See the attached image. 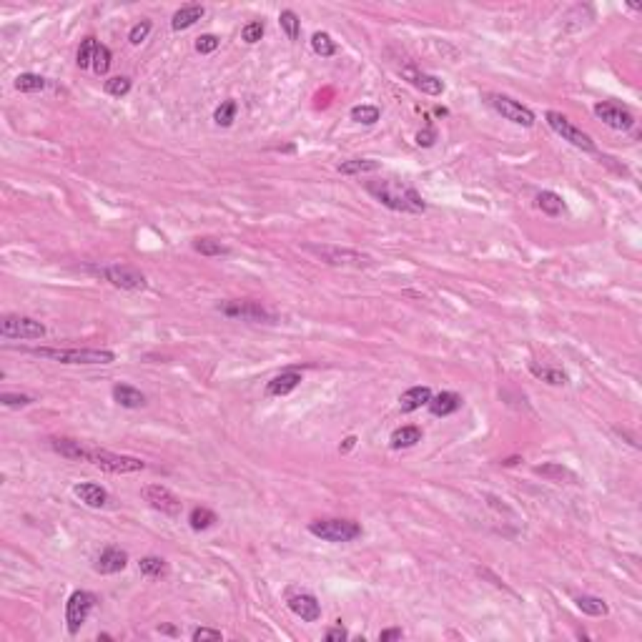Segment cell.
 Segmentation results:
<instances>
[{
    "mask_svg": "<svg viewBox=\"0 0 642 642\" xmlns=\"http://www.w3.org/2000/svg\"><path fill=\"white\" fill-rule=\"evenodd\" d=\"M367 194L386 206L389 211L396 213H419L427 211V201L422 199L414 186L404 184V181H396V178H382V181H369L367 184Z\"/></svg>",
    "mask_w": 642,
    "mask_h": 642,
    "instance_id": "1",
    "label": "cell"
},
{
    "mask_svg": "<svg viewBox=\"0 0 642 642\" xmlns=\"http://www.w3.org/2000/svg\"><path fill=\"white\" fill-rule=\"evenodd\" d=\"M40 359H51L58 364H73V367H96V364H113L115 354L108 349H56V346H33L23 349Z\"/></svg>",
    "mask_w": 642,
    "mask_h": 642,
    "instance_id": "2",
    "label": "cell"
},
{
    "mask_svg": "<svg viewBox=\"0 0 642 642\" xmlns=\"http://www.w3.org/2000/svg\"><path fill=\"white\" fill-rule=\"evenodd\" d=\"M304 251L314 253L327 266H341V269H372V266H377L374 256L356 251V248H341L332 246V244H304Z\"/></svg>",
    "mask_w": 642,
    "mask_h": 642,
    "instance_id": "3",
    "label": "cell"
},
{
    "mask_svg": "<svg viewBox=\"0 0 642 642\" xmlns=\"http://www.w3.org/2000/svg\"><path fill=\"white\" fill-rule=\"evenodd\" d=\"M83 462L98 467V470L111 472V474H133V472H144L146 462L138 457H128V454H115L108 449H98V447H88L83 452Z\"/></svg>",
    "mask_w": 642,
    "mask_h": 642,
    "instance_id": "4",
    "label": "cell"
},
{
    "mask_svg": "<svg viewBox=\"0 0 642 642\" xmlns=\"http://www.w3.org/2000/svg\"><path fill=\"white\" fill-rule=\"evenodd\" d=\"M309 532L314 537L324 539V542H354L356 537H361V524L354 520H344V517H324V520L309 522Z\"/></svg>",
    "mask_w": 642,
    "mask_h": 642,
    "instance_id": "5",
    "label": "cell"
},
{
    "mask_svg": "<svg viewBox=\"0 0 642 642\" xmlns=\"http://www.w3.org/2000/svg\"><path fill=\"white\" fill-rule=\"evenodd\" d=\"M545 120H547V126H550L557 136H562V141H567L569 146L585 151V153H595L597 151V146H595V141H592L590 133H585L582 128L574 126L572 120H569L565 113H560V111H547Z\"/></svg>",
    "mask_w": 642,
    "mask_h": 642,
    "instance_id": "6",
    "label": "cell"
},
{
    "mask_svg": "<svg viewBox=\"0 0 642 642\" xmlns=\"http://www.w3.org/2000/svg\"><path fill=\"white\" fill-rule=\"evenodd\" d=\"M218 311L229 319H241V321H251V324H276V314L269 311L264 304L251 301V298H234V301H221L216 306Z\"/></svg>",
    "mask_w": 642,
    "mask_h": 642,
    "instance_id": "7",
    "label": "cell"
},
{
    "mask_svg": "<svg viewBox=\"0 0 642 642\" xmlns=\"http://www.w3.org/2000/svg\"><path fill=\"white\" fill-rule=\"evenodd\" d=\"M484 98H487L489 108L497 111L502 118L510 120V123H515V126L532 128L534 120H537L527 106H522L520 101H515V98H510V96H502V93H487Z\"/></svg>",
    "mask_w": 642,
    "mask_h": 642,
    "instance_id": "8",
    "label": "cell"
},
{
    "mask_svg": "<svg viewBox=\"0 0 642 642\" xmlns=\"http://www.w3.org/2000/svg\"><path fill=\"white\" fill-rule=\"evenodd\" d=\"M98 597L88 590H75L65 602V630L68 635H78V630L86 625L88 615L96 608Z\"/></svg>",
    "mask_w": 642,
    "mask_h": 642,
    "instance_id": "9",
    "label": "cell"
},
{
    "mask_svg": "<svg viewBox=\"0 0 642 642\" xmlns=\"http://www.w3.org/2000/svg\"><path fill=\"white\" fill-rule=\"evenodd\" d=\"M98 276H103L111 287L123 289V291H144L146 289V276L141 274L133 266H120V264H111V266H96Z\"/></svg>",
    "mask_w": 642,
    "mask_h": 642,
    "instance_id": "10",
    "label": "cell"
},
{
    "mask_svg": "<svg viewBox=\"0 0 642 642\" xmlns=\"http://www.w3.org/2000/svg\"><path fill=\"white\" fill-rule=\"evenodd\" d=\"M0 334L6 339H43L46 336V327L40 321L30 319V316L8 314L0 319Z\"/></svg>",
    "mask_w": 642,
    "mask_h": 642,
    "instance_id": "11",
    "label": "cell"
},
{
    "mask_svg": "<svg viewBox=\"0 0 642 642\" xmlns=\"http://www.w3.org/2000/svg\"><path fill=\"white\" fill-rule=\"evenodd\" d=\"M141 497H144V502H149L151 510L160 512V515L181 517V499L163 484H146L141 489Z\"/></svg>",
    "mask_w": 642,
    "mask_h": 642,
    "instance_id": "12",
    "label": "cell"
},
{
    "mask_svg": "<svg viewBox=\"0 0 642 642\" xmlns=\"http://www.w3.org/2000/svg\"><path fill=\"white\" fill-rule=\"evenodd\" d=\"M595 115L605 123V126L615 128V131H630L635 126V115L630 108H625L622 103H615V101H600L595 103Z\"/></svg>",
    "mask_w": 642,
    "mask_h": 642,
    "instance_id": "13",
    "label": "cell"
},
{
    "mask_svg": "<svg viewBox=\"0 0 642 642\" xmlns=\"http://www.w3.org/2000/svg\"><path fill=\"white\" fill-rule=\"evenodd\" d=\"M399 73L407 83H412L414 88H419V91L427 93V96H441V93H444V83H441L436 75L419 70L417 65H404Z\"/></svg>",
    "mask_w": 642,
    "mask_h": 642,
    "instance_id": "14",
    "label": "cell"
},
{
    "mask_svg": "<svg viewBox=\"0 0 642 642\" xmlns=\"http://www.w3.org/2000/svg\"><path fill=\"white\" fill-rule=\"evenodd\" d=\"M126 565H128V552L120 550V547H115V545H111V547H106L101 555H98V560H96L93 567H96L98 574H115V572H123Z\"/></svg>",
    "mask_w": 642,
    "mask_h": 642,
    "instance_id": "15",
    "label": "cell"
},
{
    "mask_svg": "<svg viewBox=\"0 0 642 642\" xmlns=\"http://www.w3.org/2000/svg\"><path fill=\"white\" fill-rule=\"evenodd\" d=\"M289 610H291L296 617H301L304 622H316L321 617V605L314 595L309 592H298V595L289 597Z\"/></svg>",
    "mask_w": 642,
    "mask_h": 642,
    "instance_id": "16",
    "label": "cell"
},
{
    "mask_svg": "<svg viewBox=\"0 0 642 642\" xmlns=\"http://www.w3.org/2000/svg\"><path fill=\"white\" fill-rule=\"evenodd\" d=\"M73 494L86 507H93V510H101V507L108 505V492L96 482H78L73 487Z\"/></svg>",
    "mask_w": 642,
    "mask_h": 642,
    "instance_id": "17",
    "label": "cell"
},
{
    "mask_svg": "<svg viewBox=\"0 0 642 642\" xmlns=\"http://www.w3.org/2000/svg\"><path fill=\"white\" fill-rule=\"evenodd\" d=\"M298 384H301V374H298L296 369H287V372L276 374L274 379L266 382V396H287V394H291Z\"/></svg>",
    "mask_w": 642,
    "mask_h": 642,
    "instance_id": "18",
    "label": "cell"
},
{
    "mask_svg": "<svg viewBox=\"0 0 642 642\" xmlns=\"http://www.w3.org/2000/svg\"><path fill=\"white\" fill-rule=\"evenodd\" d=\"M111 394H113V401L118 404V407L123 409H141L146 404V394L141 389H136V386L131 384H113V389H111Z\"/></svg>",
    "mask_w": 642,
    "mask_h": 642,
    "instance_id": "19",
    "label": "cell"
},
{
    "mask_svg": "<svg viewBox=\"0 0 642 642\" xmlns=\"http://www.w3.org/2000/svg\"><path fill=\"white\" fill-rule=\"evenodd\" d=\"M427 407H429V412L434 417H449V414H454L462 407V396L457 391H439V394H432Z\"/></svg>",
    "mask_w": 642,
    "mask_h": 642,
    "instance_id": "20",
    "label": "cell"
},
{
    "mask_svg": "<svg viewBox=\"0 0 642 642\" xmlns=\"http://www.w3.org/2000/svg\"><path fill=\"white\" fill-rule=\"evenodd\" d=\"M206 15V8L199 6V3H189V6L178 8L176 13H173L171 18V28L173 30H186L191 28V25H196L201 20V18Z\"/></svg>",
    "mask_w": 642,
    "mask_h": 642,
    "instance_id": "21",
    "label": "cell"
},
{
    "mask_svg": "<svg viewBox=\"0 0 642 642\" xmlns=\"http://www.w3.org/2000/svg\"><path fill=\"white\" fill-rule=\"evenodd\" d=\"M432 399V389L429 386H412V389H407L404 394L399 396V409L404 414L409 412H417V409L427 407Z\"/></svg>",
    "mask_w": 642,
    "mask_h": 642,
    "instance_id": "22",
    "label": "cell"
},
{
    "mask_svg": "<svg viewBox=\"0 0 642 642\" xmlns=\"http://www.w3.org/2000/svg\"><path fill=\"white\" fill-rule=\"evenodd\" d=\"M51 447L56 454L65 459H73V462H83V452H86V444L78 439H68V436H53Z\"/></svg>",
    "mask_w": 642,
    "mask_h": 642,
    "instance_id": "23",
    "label": "cell"
},
{
    "mask_svg": "<svg viewBox=\"0 0 642 642\" xmlns=\"http://www.w3.org/2000/svg\"><path fill=\"white\" fill-rule=\"evenodd\" d=\"M537 208L545 216H550V218H557V216H562V213L567 211V203H565V199H562L560 194H555V191H539L537 194Z\"/></svg>",
    "mask_w": 642,
    "mask_h": 642,
    "instance_id": "24",
    "label": "cell"
},
{
    "mask_svg": "<svg viewBox=\"0 0 642 642\" xmlns=\"http://www.w3.org/2000/svg\"><path fill=\"white\" fill-rule=\"evenodd\" d=\"M534 474L545 477L550 482H569V484H579V477L574 474L567 467L557 465V462H547V465H537L534 467Z\"/></svg>",
    "mask_w": 642,
    "mask_h": 642,
    "instance_id": "25",
    "label": "cell"
},
{
    "mask_svg": "<svg viewBox=\"0 0 642 642\" xmlns=\"http://www.w3.org/2000/svg\"><path fill=\"white\" fill-rule=\"evenodd\" d=\"M529 372H532L537 379H542V382H545V384H550V386H565V384H569L567 372H562V369H557V367H547V364H542V367H539L537 361H532V364H529Z\"/></svg>",
    "mask_w": 642,
    "mask_h": 642,
    "instance_id": "26",
    "label": "cell"
},
{
    "mask_svg": "<svg viewBox=\"0 0 642 642\" xmlns=\"http://www.w3.org/2000/svg\"><path fill=\"white\" fill-rule=\"evenodd\" d=\"M422 441V429L414 424H407V427H399V429L391 432V449H409L414 447V444H419Z\"/></svg>",
    "mask_w": 642,
    "mask_h": 642,
    "instance_id": "27",
    "label": "cell"
},
{
    "mask_svg": "<svg viewBox=\"0 0 642 642\" xmlns=\"http://www.w3.org/2000/svg\"><path fill=\"white\" fill-rule=\"evenodd\" d=\"M574 605H577L579 612L590 615V617H605V615L610 612L608 602L595 595H577L574 597Z\"/></svg>",
    "mask_w": 642,
    "mask_h": 642,
    "instance_id": "28",
    "label": "cell"
},
{
    "mask_svg": "<svg viewBox=\"0 0 642 642\" xmlns=\"http://www.w3.org/2000/svg\"><path fill=\"white\" fill-rule=\"evenodd\" d=\"M194 251L201 253V256H229L231 248L226 244H221L218 239H211V236H201V239H194Z\"/></svg>",
    "mask_w": 642,
    "mask_h": 642,
    "instance_id": "29",
    "label": "cell"
},
{
    "mask_svg": "<svg viewBox=\"0 0 642 642\" xmlns=\"http://www.w3.org/2000/svg\"><path fill=\"white\" fill-rule=\"evenodd\" d=\"M216 522H218L216 512L208 510V507H194V510L189 512V524L194 532H206V529H211Z\"/></svg>",
    "mask_w": 642,
    "mask_h": 642,
    "instance_id": "30",
    "label": "cell"
},
{
    "mask_svg": "<svg viewBox=\"0 0 642 642\" xmlns=\"http://www.w3.org/2000/svg\"><path fill=\"white\" fill-rule=\"evenodd\" d=\"M138 569H141V574H144V577L158 579V577H166V574H168V562L163 560V557L149 555V557H141V562H138Z\"/></svg>",
    "mask_w": 642,
    "mask_h": 642,
    "instance_id": "31",
    "label": "cell"
},
{
    "mask_svg": "<svg viewBox=\"0 0 642 642\" xmlns=\"http://www.w3.org/2000/svg\"><path fill=\"white\" fill-rule=\"evenodd\" d=\"M372 171H379V163L372 158H349L339 163V173H344V176H361V173Z\"/></svg>",
    "mask_w": 642,
    "mask_h": 642,
    "instance_id": "32",
    "label": "cell"
},
{
    "mask_svg": "<svg viewBox=\"0 0 642 642\" xmlns=\"http://www.w3.org/2000/svg\"><path fill=\"white\" fill-rule=\"evenodd\" d=\"M311 48H314V53L316 56H321V58H332V56H336L339 53L336 40H334L329 33H314L311 35Z\"/></svg>",
    "mask_w": 642,
    "mask_h": 642,
    "instance_id": "33",
    "label": "cell"
},
{
    "mask_svg": "<svg viewBox=\"0 0 642 642\" xmlns=\"http://www.w3.org/2000/svg\"><path fill=\"white\" fill-rule=\"evenodd\" d=\"M48 86V80L38 73H20L15 78V91L20 93H40Z\"/></svg>",
    "mask_w": 642,
    "mask_h": 642,
    "instance_id": "34",
    "label": "cell"
},
{
    "mask_svg": "<svg viewBox=\"0 0 642 642\" xmlns=\"http://www.w3.org/2000/svg\"><path fill=\"white\" fill-rule=\"evenodd\" d=\"M236 113H239V103H236L234 98H229V101H224V103L213 111V123L221 128H229L236 120Z\"/></svg>",
    "mask_w": 642,
    "mask_h": 642,
    "instance_id": "35",
    "label": "cell"
},
{
    "mask_svg": "<svg viewBox=\"0 0 642 642\" xmlns=\"http://www.w3.org/2000/svg\"><path fill=\"white\" fill-rule=\"evenodd\" d=\"M351 120L354 123H364V126H374L379 118H382V111L377 108V106H369V103H361V106H354V108L349 111Z\"/></svg>",
    "mask_w": 642,
    "mask_h": 642,
    "instance_id": "36",
    "label": "cell"
},
{
    "mask_svg": "<svg viewBox=\"0 0 642 642\" xmlns=\"http://www.w3.org/2000/svg\"><path fill=\"white\" fill-rule=\"evenodd\" d=\"M96 51H98V40L93 38V35H88V38L80 43L78 53H75V63H78V68H93Z\"/></svg>",
    "mask_w": 642,
    "mask_h": 642,
    "instance_id": "37",
    "label": "cell"
},
{
    "mask_svg": "<svg viewBox=\"0 0 642 642\" xmlns=\"http://www.w3.org/2000/svg\"><path fill=\"white\" fill-rule=\"evenodd\" d=\"M279 25H281V30L287 33V38L296 43L298 35H301V20H298L296 13H294V11H281L279 13Z\"/></svg>",
    "mask_w": 642,
    "mask_h": 642,
    "instance_id": "38",
    "label": "cell"
},
{
    "mask_svg": "<svg viewBox=\"0 0 642 642\" xmlns=\"http://www.w3.org/2000/svg\"><path fill=\"white\" fill-rule=\"evenodd\" d=\"M106 93L113 98H123L131 93V78H126V75H113V78H108L103 83Z\"/></svg>",
    "mask_w": 642,
    "mask_h": 642,
    "instance_id": "39",
    "label": "cell"
},
{
    "mask_svg": "<svg viewBox=\"0 0 642 642\" xmlns=\"http://www.w3.org/2000/svg\"><path fill=\"white\" fill-rule=\"evenodd\" d=\"M264 33H266L264 20H251V23H246L241 28V40L248 43V46H253V43H258V40L264 38Z\"/></svg>",
    "mask_w": 642,
    "mask_h": 642,
    "instance_id": "40",
    "label": "cell"
},
{
    "mask_svg": "<svg viewBox=\"0 0 642 642\" xmlns=\"http://www.w3.org/2000/svg\"><path fill=\"white\" fill-rule=\"evenodd\" d=\"M111 48L103 46V43H98V51H96V58H93V73L96 75H106L111 70Z\"/></svg>",
    "mask_w": 642,
    "mask_h": 642,
    "instance_id": "41",
    "label": "cell"
},
{
    "mask_svg": "<svg viewBox=\"0 0 642 642\" xmlns=\"http://www.w3.org/2000/svg\"><path fill=\"white\" fill-rule=\"evenodd\" d=\"M151 28H153V23H151L149 18H144L141 23H136L131 30H128V43H131V46H141V43L151 35Z\"/></svg>",
    "mask_w": 642,
    "mask_h": 642,
    "instance_id": "42",
    "label": "cell"
},
{
    "mask_svg": "<svg viewBox=\"0 0 642 642\" xmlns=\"http://www.w3.org/2000/svg\"><path fill=\"white\" fill-rule=\"evenodd\" d=\"M0 404L8 409H18V407H28V404H33V396L28 394H11V391H3L0 394Z\"/></svg>",
    "mask_w": 642,
    "mask_h": 642,
    "instance_id": "43",
    "label": "cell"
},
{
    "mask_svg": "<svg viewBox=\"0 0 642 642\" xmlns=\"http://www.w3.org/2000/svg\"><path fill=\"white\" fill-rule=\"evenodd\" d=\"M218 43H221V40H218L216 35H213V33H206V35H201V38H196V51H199L201 56H208V53L216 51Z\"/></svg>",
    "mask_w": 642,
    "mask_h": 642,
    "instance_id": "44",
    "label": "cell"
},
{
    "mask_svg": "<svg viewBox=\"0 0 642 642\" xmlns=\"http://www.w3.org/2000/svg\"><path fill=\"white\" fill-rule=\"evenodd\" d=\"M191 640L194 642H203V640H224V635L218 630H208V627H199V630L191 632Z\"/></svg>",
    "mask_w": 642,
    "mask_h": 642,
    "instance_id": "45",
    "label": "cell"
},
{
    "mask_svg": "<svg viewBox=\"0 0 642 642\" xmlns=\"http://www.w3.org/2000/svg\"><path fill=\"white\" fill-rule=\"evenodd\" d=\"M436 141V131L432 126H427L424 131L417 133V146H422V149H432Z\"/></svg>",
    "mask_w": 642,
    "mask_h": 642,
    "instance_id": "46",
    "label": "cell"
},
{
    "mask_svg": "<svg viewBox=\"0 0 642 642\" xmlns=\"http://www.w3.org/2000/svg\"><path fill=\"white\" fill-rule=\"evenodd\" d=\"M324 640H329V642H341V640H349V632H346L341 625H336V627H329V630L324 632Z\"/></svg>",
    "mask_w": 642,
    "mask_h": 642,
    "instance_id": "47",
    "label": "cell"
},
{
    "mask_svg": "<svg viewBox=\"0 0 642 642\" xmlns=\"http://www.w3.org/2000/svg\"><path fill=\"white\" fill-rule=\"evenodd\" d=\"M401 637H404V632H401L399 627H389V630H382V632H379V642L401 640Z\"/></svg>",
    "mask_w": 642,
    "mask_h": 642,
    "instance_id": "48",
    "label": "cell"
},
{
    "mask_svg": "<svg viewBox=\"0 0 642 642\" xmlns=\"http://www.w3.org/2000/svg\"><path fill=\"white\" fill-rule=\"evenodd\" d=\"M354 444H356V436H346L344 444H341L339 449H341V452H351V449H354Z\"/></svg>",
    "mask_w": 642,
    "mask_h": 642,
    "instance_id": "49",
    "label": "cell"
},
{
    "mask_svg": "<svg viewBox=\"0 0 642 642\" xmlns=\"http://www.w3.org/2000/svg\"><path fill=\"white\" fill-rule=\"evenodd\" d=\"M517 462H520V457H510V459H505L502 465H505V467H512V465H517Z\"/></svg>",
    "mask_w": 642,
    "mask_h": 642,
    "instance_id": "50",
    "label": "cell"
},
{
    "mask_svg": "<svg viewBox=\"0 0 642 642\" xmlns=\"http://www.w3.org/2000/svg\"><path fill=\"white\" fill-rule=\"evenodd\" d=\"M158 632H166V635H176V630H173V627H168V625L158 627Z\"/></svg>",
    "mask_w": 642,
    "mask_h": 642,
    "instance_id": "51",
    "label": "cell"
}]
</instances>
